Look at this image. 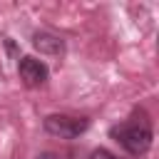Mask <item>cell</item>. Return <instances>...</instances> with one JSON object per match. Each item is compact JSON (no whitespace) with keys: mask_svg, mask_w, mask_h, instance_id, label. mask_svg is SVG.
<instances>
[{"mask_svg":"<svg viewBox=\"0 0 159 159\" xmlns=\"http://www.w3.org/2000/svg\"><path fill=\"white\" fill-rule=\"evenodd\" d=\"M109 137L114 142H119L129 154L139 157L152 147V124H149V119L144 114L142 117H132L129 122L114 124L109 129Z\"/></svg>","mask_w":159,"mask_h":159,"instance_id":"6da1fadb","label":"cell"},{"mask_svg":"<svg viewBox=\"0 0 159 159\" xmlns=\"http://www.w3.org/2000/svg\"><path fill=\"white\" fill-rule=\"evenodd\" d=\"M42 127H45V132L52 134V137L75 139V137H80V134L87 132L89 119H84V117H70V114H50V117H45Z\"/></svg>","mask_w":159,"mask_h":159,"instance_id":"7a4b0ae2","label":"cell"},{"mask_svg":"<svg viewBox=\"0 0 159 159\" xmlns=\"http://www.w3.org/2000/svg\"><path fill=\"white\" fill-rule=\"evenodd\" d=\"M17 72H20V80L25 87H40L47 82V65L35 60V57H22L20 65H17Z\"/></svg>","mask_w":159,"mask_h":159,"instance_id":"3957f363","label":"cell"},{"mask_svg":"<svg viewBox=\"0 0 159 159\" xmlns=\"http://www.w3.org/2000/svg\"><path fill=\"white\" fill-rule=\"evenodd\" d=\"M32 45H35V50H40L42 55H55V57L65 55V42H62V37H57V35H52V32H35V35H32Z\"/></svg>","mask_w":159,"mask_h":159,"instance_id":"277c9868","label":"cell"},{"mask_svg":"<svg viewBox=\"0 0 159 159\" xmlns=\"http://www.w3.org/2000/svg\"><path fill=\"white\" fill-rule=\"evenodd\" d=\"M92 159H119V157H114V154L107 152V149H97V152L92 154Z\"/></svg>","mask_w":159,"mask_h":159,"instance_id":"5b68a950","label":"cell"},{"mask_svg":"<svg viewBox=\"0 0 159 159\" xmlns=\"http://www.w3.org/2000/svg\"><path fill=\"white\" fill-rule=\"evenodd\" d=\"M37 159H60V157H57V154H52V152H45V154H40Z\"/></svg>","mask_w":159,"mask_h":159,"instance_id":"8992f818","label":"cell"}]
</instances>
